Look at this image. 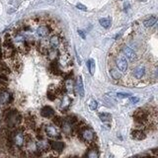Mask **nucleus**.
Returning a JSON list of instances; mask_svg holds the SVG:
<instances>
[{
  "mask_svg": "<svg viewBox=\"0 0 158 158\" xmlns=\"http://www.w3.org/2000/svg\"><path fill=\"white\" fill-rule=\"evenodd\" d=\"M21 120H22L21 115H20L16 110L10 111L5 117L6 124H7V127L9 129H14V127H16L20 123H21Z\"/></svg>",
  "mask_w": 158,
  "mask_h": 158,
  "instance_id": "1",
  "label": "nucleus"
},
{
  "mask_svg": "<svg viewBox=\"0 0 158 158\" xmlns=\"http://www.w3.org/2000/svg\"><path fill=\"white\" fill-rule=\"evenodd\" d=\"M148 117H149L148 112L142 108L137 109L133 114V119L139 125H144L148 121Z\"/></svg>",
  "mask_w": 158,
  "mask_h": 158,
  "instance_id": "2",
  "label": "nucleus"
},
{
  "mask_svg": "<svg viewBox=\"0 0 158 158\" xmlns=\"http://www.w3.org/2000/svg\"><path fill=\"white\" fill-rule=\"evenodd\" d=\"M79 134H80V139L85 142L91 143V142H94V140H95V133L87 126L85 127H83L81 132L79 133Z\"/></svg>",
  "mask_w": 158,
  "mask_h": 158,
  "instance_id": "3",
  "label": "nucleus"
},
{
  "mask_svg": "<svg viewBox=\"0 0 158 158\" xmlns=\"http://www.w3.org/2000/svg\"><path fill=\"white\" fill-rule=\"evenodd\" d=\"M11 137L13 144L16 147H22L25 143V136L22 130H15V132L11 133Z\"/></svg>",
  "mask_w": 158,
  "mask_h": 158,
  "instance_id": "4",
  "label": "nucleus"
},
{
  "mask_svg": "<svg viewBox=\"0 0 158 158\" xmlns=\"http://www.w3.org/2000/svg\"><path fill=\"white\" fill-rule=\"evenodd\" d=\"M116 65H117V68L119 69L121 72H123V73L127 72V67H129V64H127V60L126 56L125 55H119V56H117V58H116Z\"/></svg>",
  "mask_w": 158,
  "mask_h": 158,
  "instance_id": "5",
  "label": "nucleus"
},
{
  "mask_svg": "<svg viewBox=\"0 0 158 158\" xmlns=\"http://www.w3.org/2000/svg\"><path fill=\"white\" fill-rule=\"evenodd\" d=\"M122 50H123L124 55H126V58H129L130 60H132V61L136 58V52H134L132 48H130V46H123Z\"/></svg>",
  "mask_w": 158,
  "mask_h": 158,
  "instance_id": "6",
  "label": "nucleus"
},
{
  "mask_svg": "<svg viewBox=\"0 0 158 158\" xmlns=\"http://www.w3.org/2000/svg\"><path fill=\"white\" fill-rule=\"evenodd\" d=\"M60 127L62 129V132L64 133L67 136H70V134H73V126L70 123H68L65 119H63V122L61 124Z\"/></svg>",
  "mask_w": 158,
  "mask_h": 158,
  "instance_id": "7",
  "label": "nucleus"
},
{
  "mask_svg": "<svg viewBox=\"0 0 158 158\" xmlns=\"http://www.w3.org/2000/svg\"><path fill=\"white\" fill-rule=\"evenodd\" d=\"M145 74V67L143 65H139L133 69V75L134 76V78L136 79H142V77Z\"/></svg>",
  "mask_w": 158,
  "mask_h": 158,
  "instance_id": "8",
  "label": "nucleus"
},
{
  "mask_svg": "<svg viewBox=\"0 0 158 158\" xmlns=\"http://www.w3.org/2000/svg\"><path fill=\"white\" fill-rule=\"evenodd\" d=\"M12 95L6 90L0 92V103L1 104H9L12 101Z\"/></svg>",
  "mask_w": 158,
  "mask_h": 158,
  "instance_id": "9",
  "label": "nucleus"
},
{
  "mask_svg": "<svg viewBox=\"0 0 158 158\" xmlns=\"http://www.w3.org/2000/svg\"><path fill=\"white\" fill-rule=\"evenodd\" d=\"M46 133L48 134L49 137H58L59 136V130L56 129L55 126H46Z\"/></svg>",
  "mask_w": 158,
  "mask_h": 158,
  "instance_id": "10",
  "label": "nucleus"
},
{
  "mask_svg": "<svg viewBox=\"0 0 158 158\" xmlns=\"http://www.w3.org/2000/svg\"><path fill=\"white\" fill-rule=\"evenodd\" d=\"M132 137L133 139H136V140H142V139H146V134L142 130L137 129L132 132Z\"/></svg>",
  "mask_w": 158,
  "mask_h": 158,
  "instance_id": "11",
  "label": "nucleus"
},
{
  "mask_svg": "<svg viewBox=\"0 0 158 158\" xmlns=\"http://www.w3.org/2000/svg\"><path fill=\"white\" fill-rule=\"evenodd\" d=\"M41 115L43 118H52L55 116V110L49 106H45L41 110Z\"/></svg>",
  "mask_w": 158,
  "mask_h": 158,
  "instance_id": "12",
  "label": "nucleus"
},
{
  "mask_svg": "<svg viewBox=\"0 0 158 158\" xmlns=\"http://www.w3.org/2000/svg\"><path fill=\"white\" fill-rule=\"evenodd\" d=\"M50 148L55 152H62L64 149V143L62 142H50Z\"/></svg>",
  "mask_w": 158,
  "mask_h": 158,
  "instance_id": "13",
  "label": "nucleus"
},
{
  "mask_svg": "<svg viewBox=\"0 0 158 158\" xmlns=\"http://www.w3.org/2000/svg\"><path fill=\"white\" fill-rule=\"evenodd\" d=\"M50 146V143L48 142V140L42 139L36 143V147L39 151H46Z\"/></svg>",
  "mask_w": 158,
  "mask_h": 158,
  "instance_id": "14",
  "label": "nucleus"
},
{
  "mask_svg": "<svg viewBox=\"0 0 158 158\" xmlns=\"http://www.w3.org/2000/svg\"><path fill=\"white\" fill-rule=\"evenodd\" d=\"M50 32H49V28L48 26L46 25H43V26H40L38 29H37V35H38L40 38H45L49 35Z\"/></svg>",
  "mask_w": 158,
  "mask_h": 158,
  "instance_id": "15",
  "label": "nucleus"
},
{
  "mask_svg": "<svg viewBox=\"0 0 158 158\" xmlns=\"http://www.w3.org/2000/svg\"><path fill=\"white\" fill-rule=\"evenodd\" d=\"M84 156L89 157V158H98V157L100 156L98 147H97L95 144H93V145H92V148L87 151V153H86Z\"/></svg>",
  "mask_w": 158,
  "mask_h": 158,
  "instance_id": "16",
  "label": "nucleus"
},
{
  "mask_svg": "<svg viewBox=\"0 0 158 158\" xmlns=\"http://www.w3.org/2000/svg\"><path fill=\"white\" fill-rule=\"evenodd\" d=\"M75 88L79 95L81 97H84V87H83V80H82L81 76H79L78 78H77L76 83H75Z\"/></svg>",
  "mask_w": 158,
  "mask_h": 158,
  "instance_id": "17",
  "label": "nucleus"
},
{
  "mask_svg": "<svg viewBox=\"0 0 158 158\" xmlns=\"http://www.w3.org/2000/svg\"><path fill=\"white\" fill-rule=\"evenodd\" d=\"M60 42H61V40H60L59 37L58 35H53L50 37V39H49V46L53 49H58Z\"/></svg>",
  "mask_w": 158,
  "mask_h": 158,
  "instance_id": "18",
  "label": "nucleus"
},
{
  "mask_svg": "<svg viewBox=\"0 0 158 158\" xmlns=\"http://www.w3.org/2000/svg\"><path fill=\"white\" fill-rule=\"evenodd\" d=\"M74 87H75V84L74 82H73V80L72 79H67L65 83H64V88H65V91L67 93H71L73 92V89H74Z\"/></svg>",
  "mask_w": 158,
  "mask_h": 158,
  "instance_id": "19",
  "label": "nucleus"
},
{
  "mask_svg": "<svg viewBox=\"0 0 158 158\" xmlns=\"http://www.w3.org/2000/svg\"><path fill=\"white\" fill-rule=\"evenodd\" d=\"M157 20H158V18H156V17H154V16L149 17L148 19H146L143 21V26L146 27V28H150V27H152L154 24H155Z\"/></svg>",
  "mask_w": 158,
  "mask_h": 158,
  "instance_id": "20",
  "label": "nucleus"
},
{
  "mask_svg": "<svg viewBox=\"0 0 158 158\" xmlns=\"http://www.w3.org/2000/svg\"><path fill=\"white\" fill-rule=\"evenodd\" d=\"M48 55H49V58L52 60H56L58 58V49H53L52 48L48 52Z\"/></svg>",
  "mask_w": 158,
  "mask_h": 158,
  "instance_id": "21",
  "label": "nucleus"
},
{
  "mask_svg": "<svg viewBox=\"0 0 158 158\" xmlns=\"http://www.w3.org/2000/svg\"><path fill=\"white\" fill-rule=\"evenodd\" d=\"M110 74L112 76L113 79H116V80H119L122 78V73L119 69H116V68H111L110 69Z\"/></svg>",
  "mask_w": 158,
  "mask_h": 158,
  "instance_id": "22",
  "label": "nucleus"
},
{
  "mask_svg": "<svg viewBox=\"0 0 158 158\" xmlns=\"http://www.w3.org/2000/svg\"><path fill=\"white\" fill-rule=\"evenodd\" d=\"M70 103H71V100H70L67 96H63L62 101H61V110H63L62 112H64V110L68 109V107L70 106Z\"/></svg>",
  "mask_w": 158,
  "mask_h": 158,
  "instance_id": "23",
  "label": "nucleus"
},
{
  "mask_svg": "<svg viewBox=\"0 0 158 158\" xmlns=\"http://www.w3.org/2000/svg\"><path fill=\"white\" fill-rule=\"evenodd\" d=\"M99 23H100V25L102 26L103 28H105V29H109L111 27V24H112L110 18H102V19H100Z\"/></svg>",
  "mask_w": 158,
  "mask_h": 158,
  "instance_id": "24",
  "label": "nucleus"
},
{
  "mask_svg": "<svg viewBox=\"0 0 158 158\" xmlns=\"http://www.w3.org/2000/svg\"><path fill=\"white\" fill-rule=\"evenodd\" d=\"M87 67H88L89 69V72L91 75H94V73H95V61H94V59L90 58L88 61H87Z\"/></svg>",
  "mask_w": 158,
  "mask_h": 158,
  "instance_id": "25",
  "label": "nucleus"
},
{
  "mask_svg": "<svg viewBox=\"0 0 158 158\" xmlns=\"http://www.w3.org/2000/svg\"><path fill=\"white\" fill-rule=\"evenodd\" d=\"M99 118L101 119V121L104 123H107V122H110L112 120V115L109 113H100L99 114Z\"/></svg>",
  "mask_w": 158,
  "mask_h": 158,
  "instance_id": "26",
  "label": "nucleus"
},
{
  "mask_svg": "<svg viewBox=\"0 0 158 158\" xmlns=\"http://www.w3.org/2000/svg\"><path fill=\"white\" fill-rule=\"evenodd\" d=\"M89 107H90V109L93 110V111H95L97 108H98V102L95 100H90L89 101Z\"/></svg>",
  "mask_w": 158,
  "mask_h": 158,
  "instance_id": "27",
  "label": "nucleus"
},
{
  "mask_svg": "<svg viewBox=\"0 0 158 158\" xmlns=\"http://www.w3.org/2000/svg\"><path fill=\"white\" fill-rule=\"evenodd\" d=\"M62 122H63V119H61V118H59V117H55V118H53V123H55V125L56 127L61 126Z\"/></svg>",
  "mask_w": 158,
  "mask_h": 158,
  "instance_id": "28",
  "label": "nucleus"
},
{
  "mask_svg": "<svg viewBox=\"0 0 158 158\" xmlns=\"http://www.w3.org/2000/svg\"><path fill=\"white\" fill-rule=\"evenodd\" d=\"M117 97L118 98H121V99H124V98H130V94L129 93H117Z\"/></svg>",
  "mask_w": 158,
  "mask_h": 158,
  "instance_id": "29",
  "label": "nucleus"
},
{
  "mask_svg": "<svg viewBox=\"0 0 158 158\" xmlns=\"http://www.w3.org/2000/svg\"><path fill=\"white\" fill-rule=\"evenodd\" d=\"M139 101V97H130V102L132 104H136Z\"/></svg>",
  "mask_w": 158,
  "mask_h": 158,
  "instance_id": "30",
  "label": "nucleus"
},
{
  "mask_svg": "<svg viewBox=\"0 0 158 158\" xmlns=\"http://www.w3.org/2000/svg\"><path fill=\"white\" fill-rule=\"evenodd\" d=\"M76 7L78 8L79 10H82V11H87V7L85 5L81 4V3H78V4L76 5Z\"/></svg>",
  "mask_w": 158,
  "mask_h": 158,
  "instance_id": "31",
  "label": "nucleus"
},
{
  "mask_svg": "<svg viewBox=\"0 0 158 158\" xmlns=\"http://www.w3.org/2000/svg\"><path fill=\"white\" fill-rule=\"evenodd\" d=\"M78 34H79V36L81 37L82 39H85V38H86V37H85V34H84L83 31H80V30H79V31H78Z\"/></svg>",
  "mask_w": 158,
  "mask_h": 158,
  "instance_id": "32",
  "label": "nucleus"
},
{
  "mask_svg": "<svg viewBox=\"0 0 158 158\" xmlns=\"http://www.w3.org/2000/svg\"><path fill=\"white\" fill-rule=\"evenodd\" d=\"M155 75H156V77H158V67H156V69H155Z\"/></svg>",
  "mask_w": 158,
  "mask_h": 158,
  "instance_id": "33",
  "label": "nucleus"
}]
</instances>
